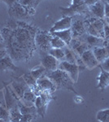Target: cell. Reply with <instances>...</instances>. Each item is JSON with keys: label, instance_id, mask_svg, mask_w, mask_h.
Listing matches in <instances>:
<instances>
[{"label": "cell", "instance_id": "cell-1", "mask_svg": "<svg viewBox=\"0 0 109 122\" xmlns=\"http://www.w3.org/2000/svg\"><path fill=\"white\" fill-rule=\"evenodd\" d=\"M13 29H3L1 30L7 54L16 61L30 60L37 46L35 34L37 29L33 25L17 21Z\"/></svg>", "mask_w": 109, "mask_h": 122}, {"label": "cell", "instance_id": "cell-2", "mask_svg": "<svg viewBox=\"0 0 109 122\" xmlns=\"http://www.w3.org/2000/svg\"><path fill=\"white\" fill-rule=\"evenodd\" d=\"M46 76H48L54 82V84L58 89H66L69 91L74 92L76 94H79L74 88L75 82L73 81L68 72L60 68H56L55 70L49 71L46 72Z\"/></svg>", "mask_w": 109, "mask_h": 122}, {"label": "cell", "instance_id": "cell-3", "mask_svg": "<svg viewBox=\"0 0 109 122\" xmlns=\"http://www.w3.org/2000/svg\"><path fill=\"white\" fill-rule=\"evenodd\" d=\"M104 24L105 23L102 20V19H99L97 17L88 19L85 21L86 33L104 38Z\"/></svg>", "mask_w": 109, "mask_h": 122}, {"label": "cell", "instance_id": "cell-4", "mask_svg": "<svg viewBox=\"0 0 109 122\" xmlns=\"http://www.w3.org/2000/svg\"><path fill=\"white\" fill-rule=\"evenodd\" d=\"M63 16H73L75 14H82L89 11L88 5L85 0H72V3L68 7H59Z\"/></svg>", "mask_w": 109, "mask_h": 122}, {"label": "cell", "instance_id": "cell-5", "mask_svg": "<svg viewBox=\"0 0 109 122\" xmlns=\"http://www.w3.org/2000/svg\"><path fill=\"white\" fill-rule=\"evenodd\" d=\"M51 38H52V34L50 32L37 30V33L35 34V44L41 51H48L51 48Z\"/></svg>", "mask_w": 109, "mask_h": 122}, {"label": "cell", "instance_id": "cell-6", "mask_svg": "<svg viewBox=\"0 0 109 122\" xmlns=\"http://www.w3.org/2000/svg\"><path fill=\"white\" fill-rule=\"evenodd\" d=\"M37 88L38 90L39 93H41V92H48V93L52 94L57 90L54 82L48 76H46V74L37 80Z\"/></svg>", "mask_w": 109, "mask_h": 122}, {"label": "cell", "instance_id": "cell-7", "mask_svg": "<svg viewBox=\"0 0 109 122\" xmlns=\"http://www.w3.org/2000/svg\"><path fill=\"white\" fill-rule=\"evenodd\" d=\"M58 68H60V69L67 72L73 81L75 83L77 82L80 71H79V67L77 64H71V63L67 62L66 60H63L59 62Z\"/></svg>", "mask_w": 109, "mask_h": 122}, {"label": "cell", "instance_id": "cell-8", "mask_svg": "<svg viewBox=\"0 0 109 122\" xmlns=\"http://www.w3.org/2000/svg\"><path fill=\"white\" fill-rule=\"evenodd\" d=\"M71 31H72L73 38H81L86 33V28L85 25V21L80 19L73 20L72 25H71Z\"/></svg>", "mask_w": 109, "mask_h": 122}, {"label": "cell", "instance_id": "cell-9", "mask_svg": "<svg viewBox=\"0 0 109 122\" xmlns=\"http://www.w3.org/2000/svg\"><path fill=\"white\" fill-rule=\"evenodd\" d=\"M81 57H82V60L84 64L86 65V68H88V69H93L96 67H99V65L100 64V63L95 58L91 49H88L87 51H86L81 56Z\"/></svg>", "mask_w": 109, "mask_h": 122}, {"label": "cell", "instance_id": "cell-10", "mask_svg": "<svg viewBox=\"0 0 109 122\" xmlns=\"http://www.w3.org/2000/svg\"><path fill=\"white\" fill-rule=\"evenodd\" d=\"M68 46L74 51L76 54L82 56L86 51L90 49V47L87 45V43L85 42L83 39H81L80 38H73L71 42L69 43Z\"/></svg>", "mask_w": 109, "mask_h": 122}, {"label": "cell", "instance_id": "cell-11", "mask_svg": "<svg viewBox=\"0 0 109 122\" xmlns=\"http://www.w3.org/2000/svg\"><path fill=\"white\" fill-rule=\"evenodd\" d=\"M8 13L10 15L16 19H22L29 15L27 9L18 2H16L11 7H9Z\"/></svg>", "mask_w": 109, "mask_h": 122}, {"label": "cell", "instance_id": "cell-12", "mask_svg": "<svg viewBox=\"0 0 109 122\" xmlns=\"http://www.w3.org/2000/svg\"><path fill=\"white\" fill-rule=\"evenodd\" d=\"M41 63L42 65L46 68L47 72L55 70L56 68H58L59 64L58 60H56L54 56H52L51 55L48 54V53L45 54L44 56L42 57Z\"/></svg>", "mask_w": 109, "mask_h": 122}, {"label": "cell", "instance_id": "cell-13", "mask_svg": "<svg viewBox=\"0 0 109 122\" xmlns=\"http://www.w3.org/2000/svg\"><path fill=\"white\" fill-rule=\"evenodd\" d=\"M73 22V16H63L59 20L56 21L52 27L50 29L49 32L52 33L55 31H60L64 30V29H68L71 28Z\"/></svg>", "mask_w": 109, "mask_h": 122}, {"label": "cell", "instance_id": "cell-14", "mask_svg": "<svg viewBox=\"0 0 109 122\" xmlns=\"http://www.w3.org/2000/svg\"><path fill=\"white\" fill-rule=\"evenodd\" d=\"M89 7V11H90L93 15L99 19L104 18V11H105V3L104 0H100L96 3H93Z\"/></svg>", "mask_w": 109, "mask_h": 122}, {"label": "cell", "instance_id": "cell-15", "mask_svg": "<svg viewBox=\"0 0 109 122\" xmlns=\"http://www.w3.org/2000/svg\"><path fill=\"white\" fill-rule=\"evenodd\" d=\"M81 38L87 43V45L90 47V49H92L94 47H97V46H104L105 42H106V40L104 38L93 36V35H90L89 33H86V34L83 35Z\"/></svg>", "mask_w": 109, "mask_h": 122}, {"label": "cell", "instance_id": "cell-16", "mask_svg": "<svg viewBox=\"0 0 109 122\" xmlns=\"http://www.w3.org/2000/svg\"><path fill=\"white\" fill-rule=\"evenodd\" d=\"M99 67L100 68L101 72L99 76L97 77V81H98L97 88L101 90H104L109 86V72H107L106 70H104L100 66V64L99 65Z\"/></svg>", "mask_w": 109, "mask_h": 122}, {"label": "cell", "instance_id": "cell-17", "mask_svg": "<svg viewBox=\"0 0 109 122\" xmlns=\"http://www.w3.org/2000/svg\"><path fill=\"white\" fill-rule=\"evenodd\" d=\"M18 69L16 66L14 64L13 60L8 54L0 60V72H6L8 70L16 71Z\"/></svg>", "mask_w": 109, "mask_h": 122}, {"label": "cell", "instance_id": "cell-18", "mask_svg": "<svg viewBox=\"0 0 109 122\" xmlns=\"http://www.w3.org/2000/svg\"><path fill=\"white\" fill-rule=\"evenodd\" d=\"M11 87H12V90L16 93V95L21 99V98H22L25 91L29 89V86L26 84V82L25 81V80L22 79V81H21L12 82Z\"/></svg>", "mask_w": 109, "mask_h": 122}, {"label": "cell", "instance_id": "cell-19", "mask_svg": "<svg viewBox=\"0 0 109 122\" xmlns=\"http://www.w3.org/2000/svg\"><path fill=\"white\" fill-rule=\"evenodd\" d=\"M37 95L30 88L26 90L21 99V103L26 106H34V102L36 100Z\"/></svg>", "mask_w": 109, "mask_h": 122}, {"label": "cell", "instance_id": "cell-20", "mask_svg": "<svg viewBox=\"0 0 109 122\" xmlns=\"http://www.w3.org/2000/svg\"><path fill=\"white\" fill-rule=\"evenodd\" d=\"M4 97H5V103L7 108L8 110L11 109L12 107L17 106L18 103V99L17 98L15 97V95H13L11 94V92H10L8 90L7 86H5V90H4Z\"/></svg>", "mask_w": 109, "mask_h": 122}, {"label": "cell", "instance_id": "cell-21", "mask_svg": "<svg viewBox=\"0 0 109 122\" xmlns=\"http://www.w3.org/2000/svg\"><path fill=\"white\" fill-rule=\"evenodd\" d=\"M54 36L59 37L60 39H62L64 42L66 43L67 46H68L69 43L71 42L73 39V34L71 29H64V30H60V31H55V32L51 33Z\"/></svg>", "mask_w": 109, "mask_h": 122}, {"label": "cell", "instance_id": "cell-22", "mask_svg": "<svg viewBox=\"0 0 109 122\" xmlns=\"http://www.w3.org/2000/svg\"><path fill=\"white\" fill-rule=\"evenodd\" d=\"M17 106H18L20 112H21V113L22 115H25V114H33L34 116L37 115V109L35 107V106H26L21 102H18Z\"/></svg>", "mask_w": 109, "mask_h": 122}, {"label": "cell", "instance_id": "cell-23", "mask_svg": "<svg viewBox=\"0 0 109 122\" xmlns=\"http://www.w3.org/2000/svg\"><path fill=\"white\" fill-rule=\"evenodd\" d=\"M64 49V60L71 64H76V57H75V52L68 46H66Z\"/></svg>", "mask_w": 109, "mask_h": 122}, {"label": "cell", "instance_id": "cell-24", "mask_svg": "<svg viewBox=\"0 0 109 122\" xmlns=\"http://www.w3.org/2000/svg\"><path fill=\"white\" fill-rule=\"evenodd\" d=\"M48 54L51 55L52 56H54L56 60L59 61H63L64 60V49L62 48H53L51 47L50 50L47 51Z\"/></svg>", "mask_w": 109, "mask_h": 122}, {"label": "cell", "instance_id": "cell-25", "mask_svg": "<svg viewBox=\"0 0 109 122\" xmlns=\"http://www.w3.org/2000/svg\"><path fill=\"white\" fill-rule=\"evenodd\" d=\"M46 72H47V70H46V68L42 65V64L41 65H37L36 67H34V68L30 71V73L32 74V76L36 80L40 78L41 76H42L43 75H45Z\"/></svg>", "mask_w": 109, "mask_h": 122}, {"label": "cell", "instance_id": "cell-26", "mask_svg": "<svg viewBox=\"0 0 109 122\" xmlns=\"http://www.w3.org/2000/svg\"><path fill=\"white\" fill-rule=\"evenodd\" d=\"M10 112V121H21L22 114L20 112L18 106L12 107L11 109L9 110Z\"/></svg>", "mask_w": 109, "mask_h": 122}, {"label": "cell", "instance_id": "cell-27", "mask_svg": "<svg viewBox=\"0 0 109 122\" xmlns=\"http://www.w3.org/2000/svg\"><path fill=\"white\" fill-rule=\"evenodd\" d=\"M96 120L100 122H109V108L99 111L96 114Z\"/></svg>", "mask_w": 109, "mask_h": 122}, {"label": "cell", "instance_id": "cell-28", "mask_svg": "<svg viewBox=\"0 0 109 122\" xmlns=\"http://www.w3.org/2000/svg\"><path fill=\"white\" fill-rule=\"evenodd\" d=\"M51 46L53 48H64L67 46L66 43H65L62 39H60L59 37L54 36L52 35V38L51 40Z\"/></svg>", "mask_w": 109, "mask_h": 122}, {"label": "cell", "instance_id": "cell-29", "mask_svg": "<svg viewBox=\"0 0 109 122\" xmlns=\"http://www.w3.org/2000/svg\"><path fill=\"white\" fill-rule=\"evenodd\" d=\"M22 78L25 80V81L26 82V84L28 86H29V88H32L37 85V80L32 76V74L30 73V72L24 74Z\"/></svg>", "mask_w": 109, "mask_h": 122}, {"label": "cell", "instance_id": "cell-30", "mask_svg": "<svg viewBox=\"0 0 109 122\" xmlns=\"http://www.w3.org/2000/svg\"><path fill=\"white\" fill-rule=\"evenodd\" d=\"M0 120L2 121H10V112L8 109H6L2 106H0Z\"/></svg>", "mask_w": 109, "mask_h": 122}, {"label": "cell", "instance_id": "cell-31", "mask_svg": "<svg viewBox=\"0 0 109 122\" xmlns=\"http://www.w3.org/2000/svg\"><path fill=\"white\" fill-rule=\"evenodd\" d=\"M18 3H21V5L24 6L25 7H35L36 8V0H18Z\"/></svg>", "mask_w": 109, "mask_h": 122}, {"label": "cell", "instance_id": "cell-32", "mask_svg": "<svg viewBox=\"0 0 109 122\" xmlns=\"http://www.w3.org/2000/svg\"><path fill=\"white\" fill-rule=\"evenodd\" d=\"M36 116L33 115V114H25V115H22V117H21V121L23 122H29V121H32Z\"/></svg>", "mask_w": 109, "mask_h": 122}, {"label": "cell", "instance_id": "cell-33", "mask_svg": "<svg viewBox=\"0 0 109 122\" xmlns=\"http://www.w3.org/2000/svg\"><path fill=\"white\" fill-rule=\"evenodd\" d=\"M100 66L104 68V70H106L107 72H109V56L106 60H104L102 63H100Z\"/></svg>", "mask_w": 109, "mask_h": 122}, {"label": "cell", "instance_id": "cell-34", "mask_svg": "<svg viewBox=\"0 0 109 122\" xmlns=\"http://www.w3.org/2000/svg\"><path fill=\"white\" fill-rule=\"evenodd\" d=\"M77 96L74 97V102L76 103L77 104H81L84 102V99L80 95V94H76Z\"/></svg>", "mask_w": 109, "mask_h": 122}, {"label": "cell", "instance_id": "cell-35", "mask_svg": "<svg viewBox=\"0 0 109 122\" xmlns=\"http://www.w3.org/2000/svg\"><path fill=\"white\" fill-rule=\"evenodd\" d=\"M104 38H109V25L104 24Z\"/></svg>", "mask_w": 109, "mask_h": 122}, {"label": "cell", "instance_id": "cell-36", "mask_svg": "<svg viewBox=\"0 0 109 122\" xmlns=\"http://www.w3.org/2000/svg\"><path fill=\"white\" fill-rule=\"evenodd\" d=\"M105 11H104V16L106 17L107 20L109 19V4L107 3H105Z\"/></svg>", "mask_w": 109, "mask_h": 122}, {"label": "cell", "instance_id": "cell-37", "mask_svg": "<svg viewBox=\"0 0 109 122\" xmlns=\"http://www.w3.org/2000/svg\"><path fill=\"white\" fill-rule=\"evenodd\" d=\"M1 1H3V3H5L9 7H11V6H12L14 3H16V2L18 1V0H1Z\"/></svg>", "mask_w": 109, "mask_h": 122}, {"label": "cell", "instance_id": "cell-38", "mask_svg": "<svg viewBox=\"0 0 109 122\" xmlns=\"http://www.w3.org/2000/svg\"><path fill=\"white\" fill-rule=\"evenodd\" d=\"M6 55H7V51L6 49H3V50H0V60L2 58H3Z\"/></svg>", "mask_w": 109, "mask_h": 122}, {"label": "cell", "instance_id": "cell-39", "mask_svg": "<svg viewBox=\"0 0 109 122\" xmlns=\"http://www.w3.org/2000/svg\"><path fill=\"white\" fill-rule=\"evenodd\" d=\"M98 1H100V0H85V3H86V5L90 6V5L93 4V3H96V2H98Z\"/></svg>", "mask_w": 109, "mask_h": 122}, {"label": "cell", "instance_id": "cell-40", "mask_svg": "<svg viewBox=\"0 0 109 122\" xmlns=\"http://www.w3.org/2000/svg\"><path fill=\"white\" fill-rule=\"evenodd\" d=\"M3 49H6V45L4 42H0V50H3Z\"/></svg>", "mask_w": 109, "mask_h": 122}, {"label": "cell", "instance_id": "cell-41", "mask_svg": "<svg viewBox=\"0 0 109 122\" xmlns=\"http://www.w3.org/2000/svg\"><path fill=\"white\" fill-rule=\"evenodd\" d=\"M0 42H3V35H2L1 30H0Z\"/></svg>", "mask_w": 109, "mask_h": 122}, {"label": "cell", "instance_id": "cell-42", "mask_svg": "<svg viewBox=\"0 0 109 122\" xmlns=\"http://www.w3.org/2000/svg\"><path fill=\"white\" fill-rule=\"evenodd\" d=\"M41 1H43V0H36V4H37V6L39 4V3H40Z\"/></svg>", "mask_w": 109, "mask_h": 122}, {"label": "cell", "instance_id": "cell-43", "mask_svg": "<svg viewBox=\"0 0 109 122\" xmlns=\"http://www.w3.org/2000/svg\"><path fill=\"white\" fill-rule=\"evenodd\" d=\"M104 1L105 2V3H108V4H109V0H104Z\"/></svg>", "mask_w": 109, "mask_h": 122}, {"label": "cell", "instance_id": "cell-44", "mask_svg": "<svg viewBox=\"0 0 109 122\" xmlns=\"http://www.w3.org/2000/svg\"><path fill=\"white\" fill-rule=\"evenodd\" d=\"M107 21H108V22H107V23H108V25H109V19H108V20H107Z\"/></svg>", "mask_w": 109, "mask_h": 122}, {"label": "cell", "instance_id": "cell-45", "mask_svg": "<svg viewBox=\"0 0 109 122\" xmlns=\"http://www.w3.org/2000/svg\"><path fill=\"white\" fill-rule=\"evenodd\" d=\"M0 121H1V120H0Z\"/></svg>", "mask_w": 109, "mask_h": 122}, {"label": "cell", "instance_id": "cell-46", "mask_svg": "<svg viewBox=\"0 0 109 122\" xmlns=\"http://www.w3.org/2000/svg\"><path fill=\"white\" fill-rule=\"evenodd\" d=\"M108 42H109V39H108Z\"/></svg>", "mask_w": 109, "mask_h": 122}, {"label": "cell", "instance_id": "cell-47", "mask_svg": "<svg viewBox=\"0 0 109 122\" xmlns=\"http://www.w3.org/2000/svg\"><path fill=\"white\" fill-rule=\"evenodd\" d=\"M0 1H1V0H0Z\"/></svg>", "mask_w": 109, "mask_h": 122}]
</instances>
